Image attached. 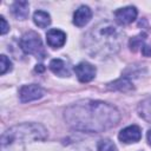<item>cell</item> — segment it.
<instances>
[{
  "label": "cell",
  "mask_w": 151,
  "mask_h": 151,
  "mask_svg": "<svg viewBox=\"0 0 151 151\" xmlns=\"http://www.w3.org/2000/svg\"><path fill=\"white\" fill-rule=\"evenodd\" d=\"M145 38H146V34L145 33H140L133 38L130 39V48L131 51L136 52L138 48L143 47L144 46V42H145Z\"/></svg>",
  "instance_id": "obj_16"
},
{
  "label": "cell",
  "mask_w": 151,
  "mask_h": 151,
  "mask_svg": "<svg viewBox=\"0 0 151 151\" xmlns=\"http://www.w3.org/2000/svg\"><path fill=\"white\" fill-rule=\"evenodd\" d=\"M96 67L87 63V61H81L78 65L74 66V73L79 81L81 83H88L96 77Z\"/></svg>",
  "instance_id": "obj_6"
},
{
  "label": "cell",
  "mask_w": 151,
  "mask_h": 151,
  "mask_svg": "<svg viewBox=\"0 0 151 151\" xmlns=\"http://www.w3.org/2000/svg\"><path fill=\"white\" fill-rule=\"evenodd\" d=\"M97 150L98 151H117L116 144L111 139H100L97 144Z\"/></svg>",
  "instance_id": "obj_17"
},
{
  "label": "cell",
  "mask_w": 151,
  "mask_h": 151,
  "mask_svg": "<svg viewBox=\"0 0 151 151\" xmlns=\"http://www.w3.org/2000/svg\"><path fill=\"white\" fill-rule=\"evenodd\" d=\"M107 88L112 90V91H120V92H127L133 90V84L131 83V80L126 77H122L112 83L107 84Z\"/></svg>",
  "instance_id": "obj_11"
},
{
  "label": "cell",
  "mask_w": 151,
  "mask_h": 151,
  "mask_svg": "<svg viewBox=\"0 0 151 151\" xmlns=\"http://www.w3.org/2000/svg\"><path fill=\"white\" fill-rule=\"evenodd\" d=\"M64 119L73 130L99 133L114 127L120 120V113L109 103L83 99L66 107Z\"/></svg>",
  "instance_id": "obj_1"
},
{
  "label": "cell",
  "mask_w": 151,
  "mask_h": 151,
  "mask_svg": "<svg viewBox=\"0 0 151 151\" xmlns=\"http://www.w3.org/2000/svg\"><path fill=\"white\" fill-rule=\"evenodd\" d=\"M46 91L35 84H29V85H24L20 91H19V98L21 103H28L33 100H38L45 96Z\"/></svg>",
  "instance_id": "obj_5"
},
{
  "label": "cell",
  "mask_w": 151,
  "mask_h": 151,
  "mask_svg": "<svg viewBox=\"0 0 151 151\" xmlns=\"http://www.w3.org/2000/svg\"><path fill=\"white\" fill-rule=\"evenodd\" d=\"M12 68V63L11 60L6 57V55H1L0 57V73L1 74H5L7 71H9Z\"/></svg>",
  "instance_id": "obj_18"
},
{
  "label": "cell",
  "mask_w": 151,
  "mask_h": 151,
  "mask_svg": "<svg viewBox=\"0 0 151 151\" xmlns=\"http://www.w3.org/2000/svg\"><path fill=\"white\" fill-rule=\"evenodd\" d=\"M45 68H44V66L42 65H37V67H35V71H39V72H42Z\"/></svg>",
  "instance_id": "obj_21"
},
{
  "label": "cell",
  "mask_w": 151,
  "mask_h": 151,
  "mask_svg": "<svg viewBox=\"0 0 151 151\" xmlns=\"http://www.w3.org/2000/svg\"><path fill=\"white\" fill-rule=\"evenodd\" d=\"M138 113L139 116L151 124V98H147L138 105Z\"/></svg>",
  "instance_id": "obj_15"
},
{
  "label": "cell",
  "mask_w": 151,
  "mask_h": 151,
  "mask_svg": "<svg viewBox=\"0 0 151 151\" xmlns=\"http://www.w3.org/2000/svg\"><path fill=\"white\" fill-rule=\"evenodd\" d=\"M137 14L138 12L134 6H126V7L117 9L114 12V18L119 25H129L136 20Z\"/></svg>",
  "instance_id": "obj_8"
},
{
  "label": "cell",
  "mask_w": 151,
  "mask_h": 151,
  "mask_svg": "<svg viewBox=\"0 0 151 151\" xmlns=\"http://www.w3.org/2000/svg\"><path fill=\"white\" fill-rule=\"evenodd\" d=\"M12 14L18 20H25L28 17L29 9H28V2L27 1H15L11 7Z\"/></svg>",
  "instance_id": "obj_12"
},
{
  "label": "cell",
  "mask_w": 151,
  "mask_h": 151,
  "mask_svg": "<svg viewBox=\"0 0 151 151\" xmlns=\"http://www.w3.org/2000/svg\"><path fill=\"white\" fill-rule=\"evenodd\" d=\"M0 21H1V29H0V33L1 34H5V33H7V31L9 29V25L7 24V21H6V19L4 18V17H1L0 18Z\"/></svg>",
  "instance_id": "obj_19"
},
{
  "label": "cell",
  "mask_w": 151,
  "mask_h": 151,
  "mask_svg": "<svg viewBox=\"0 0 151 151\" xmlns=\"http://www.w3.org/2000/svg\"><path fill=\"white\" fill-rule=\"evenodd\" d=\"M46 41L52 48H60L66 42V34L61 29L52 28L46 33Z\"/></svg>",
  "instance_id": "obj_9"
},
{
  "label": "cell",
  "mask_w": 151,
  "mask_h": 151,
  "mask_svg": "<svg viewBox=\"0 0 151 151\" xmlns=\"http://www.w3.org/2000/svg\"><path fill=\"white\" fill-rule=\"evenodd\" d=\"M50 70L54 73V74H57V76H59V77H68L70 76V70H68V66H67V64L64 61V60H61V59H52L51 61H50Z\"/></svg>",
  "instance_id": "obj_13"
},
{
  "label": "cell",
  "mask_w": 151,
  "mask_h": 151,
  "mask_svg": "<svg viewBox=\"0 0 151 151\" xmlns=\"http://www.w3.org/2000/svg\"><path fill=\"white\" fill-rule=\"evenodd\" d=\"M47 137L46 129L37 123H25L8 129L1 137L2 146L12 145L14 143H25L29 140H44Z\"/></svg>",
  "instance_id": "obj_3"
},
{
  "label": "cell",
  "mask_w": 151,
  "mask_h": 151,
  "mask_svg": "<svg viewBox=\"0 0 151 151\" xmlns=\"http://www.w3.org/2000/svg\"><path fill=\"white\" fill-rule=\"evenodd\" d=\"M20 47L26 54H32L35 58L42 60L46 57V51L44 48L40 35L33 31L26 32L20 39Z\"/></svg>",
  "instance_id": "obj_4"
},
{
  "label": "cell",
  "mask_w": 151,
  "mask_h": 151,
  "mask_svg": "<svg viewBox=\"0 0 151 151\" xmlns=\"http://www.w3.org/2000/svg\"><path fill=\"white\" fill-rule=\"evenodd\" d=\"M118 138L122 143H125V144H131V143H137L142 138V130L139 126L137 125H130V126H126L124 127L119 134H118Z\"/></svg>",
  "instance_id": "obj_7"
},
{
  "label": "cell",
  "mask_w": 151,
  "mask_h": 151,
  "mask_svg": "<svg viewBox=\"0 0 151 151\" xmlns=\"http://www.w3.org/2000/svg\"><path fill=\"white\" fill-rule=\"evenodd\" d=\"M147 142H149V144H150V146H151V130H149L147 131Z\"/></svg>",
  "instance_id": "obj_22"
},
{
  "label": "cell",
  "mask_w": 151,
  "mask_h": 151,
  "mask_svg": "<svg viewBox=\"0 0 151 151\" xmlns=\"http://www.w3.org/2000/svg\"><path fill=\"white\" fill-rule=\"evenodd\" d=\"M92 18V11L88 6H80L73 14V24L78 27H83L88 24Z\"/></svg>",
  "instance_id": "obj_10"
},
{
  "label": "cell",
  "mask_w": 151,
  "mask_h": 151,
  "mask_svg": "<svg viewBox=\"0 0 151 151\" xmlns=\"http://www.w3.org/2000/svg\"><path fill=\"white\" fill-rule=\"evenodd\" d=\"M142 53H143L144 57H151V46L144 45L142 47Z\"/></svg>",
  "instance_id": "obj_20"
},
{
  "label": "cell",
  "mask_w": 151,
  "mask_h": 151,
  "mask_svg": "<svg viewBox=\"0 0 151 151\" xmlns=\"http://www.w3.org/2000/svg\"><path fill=\"white\" fill-rule=\"evenodd\" d=\"M123 44V33L112 22L105 20L92 27L83 39L84 50L93 58H109L116 54Z\"/></svg>",
  "instance_id": "obj_2"
},
{
  "label": "cell",
  "mask_w": 151,
  "mask_h": 151,
  "mask_svg": "<svg viewBox=\"0 0 151 151\" xmlns=\"http://www.w3.org/2000/svg\"><path fill=\"white\" fill-rule=\"evenodd\" d=\"M33 21H34V24L38 27L45 28V27L50 26V24H51V17L45 11H35L34 14H33Z\"/></svg>",
  "instance_id": "obj_14"
}]
</instances>
